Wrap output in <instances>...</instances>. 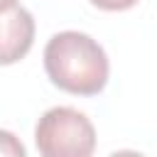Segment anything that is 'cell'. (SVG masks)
Returning <instances> with one entry per match:
<instances>
[{"mask_svg":"<svg viewBox=\"0 0 157 157\" xmlns=\"http://www.w3.org/2000/svg\"><path fill=\"white\" fill-rule=\"evenodd\" d=\"M44 69L54 86L74 96H96L108 83V56L83 32H59L44 47Z\"/></svg>","mask_w":157,"mask_h":157,"instance_id":"6da1fadb","label":"cell"},{"mask_svg":"<svg viewBox=\"0 0 157 157\" xmlns=\"http://www.w3.org/2000/svg\"><path fill=\"white\" fill-rule=\"evenodd\" d=\"M34 145L44 157H88L96 150V130L81 110L56 105L39 118Z\"/></svg>","mask_w":157,"mask_h":157,"instance_id":"7a4b0ae2","label":"cell"},{"mask_svg":"<svg viewBox=\"0 0 157 157\" xmlns=\"http://www.w3.org/2000/svg\"><path fill=\"white\" fill-rule=\"evenodd\" d=\"M34 42V17L20 5L0 10V66L20 61Z\"/></svg>","mask_w":157,"mask_h":157,"instance_id":"3957f363","label":"cell"},{"mask_svg":"<svg viewBox=\"0 0 157 157\" xmlns=\"http://www.w3.org/2000/svg\"><path fill=\"white\" fill-rule=\"evenodd\" d=\"M0 155L7 157H25V145L7 130H0Z\"/></svg>","mask_w":157,"mask_h":157,"instance_id":"277c9868","label":"cell"},{"mask_svg":"<svg viewBox=\"0 0 157 157\" xmlns=\"http://www.w3.org/2000/svg\"><path fill=\"white\" fill-rule=\"evenodd\" d=\"M96 7L101 10H108V12H120V10H130L135 7L140 0H91Z\"/></svg>","mask_w":157,"mask_h":157,"instance_id":"5b68a950","label":"cell"},{"mask_svg":"<svg viewBox=\"0 0 157 157\" xmlns=\"http://www.w3.org/2000/svg\"><path fill=\"white\" fill-rule=\"evenodd\" d=\"M10 5H15V0H0V10H5V7H10Z\"/></svg>","mask_w":157,"mask_h":157,"instance_id":"8992f818","label":"cell"}]
</instances>
